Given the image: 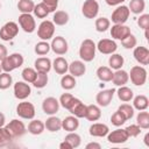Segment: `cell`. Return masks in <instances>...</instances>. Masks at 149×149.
<instances>
[{
    "label": "cell",
    "instance_id": "cell-20",
    "mask_svg": "<svg viewBox=\"0 0 149 149\" xmlns=\"http://www.w3.org/2000/svg\"><path fill=\"white\" fill-rule=\"evenodd\" d=\"M34 69L37 72H44V73H49V71L52 69V62L50 58L48 57H38L35 59L34 62Z\"/></svg>",
    "mask_w": 149,
    "mask_h": 149
},
{
    "label": "cell",
    "instance_id": "cell-56",
    "mask_svg": "<svg viewBox=\"0 0 149 149\" xmlns=\"http://www.w3.org/2000/svg\"><path fill=\"white\" fill-rule=\"evenodd\" d=\"M126 0H105V2L108 5V6H119V5H122Z\"/></svg>",
    "mask_w": 149,
    "mask_h": 149
},
{
    "label": "cell",
    "instance_id": "cell-45",
    "mask_svg": "<svg viewBox=\"0 0 149 149\" xmlns=\"http://www.w3.org/2000/svg\"><path fill=\"white\" fill-rule=\"evenodd\" d=\"M126 121H127V119L125 118V115H123L120 111H118V109H116V111L112 114V116H111V122H112V125L115 126V127L122 126Z\"/></svg>",
    "mask_w": 149,
    "mask_h": 149
},
{
    "label": "cell",
    "instance_id": "cell-42",
    "mask_svg": "<svg viewBox=\"0 0 149 149\" xmlns=\"http://www.w3.org/2000/svg\"><path fill=\"white\" fill-rule=\"evenodd\" d=\"M48 81H49L48 73L37 72V77H36L35 81L33 83V86L36 87V88H43V87H45L48 85Z\"/></svg>",
    "mask_w": 149,
    "mask_h": 149
},
{
    "label": "cell",
    "instance_id": "cell-61",
    "mask_svg": "<svg viewBox=\"0 0 149 149\" xmlns=\"http://www.w3.org/2000/svg\"><path fill=\"white\" fill-rule=\"evenodd\" d=\"M2 72V69H1V64H0V73Z\"/></svg>",
    "mask_w": 149,
    "mask_h": 149
},
{
    "label": "cell",
    "instance_id": "cell-3",
    "mask_svg": "<svg viewBox=\"0 0 149 149\" xmlns=\"http://www.w3.org/2000/svg\"><path fill=\"white\" fill-rule=\"evenodd\" d=\"M55 35V24L50 20H43L37 27V36L41 41H49Z\"/></svg>",
    "mask_w": 149,
    "mask_h": 149
},
{
    "label": "cell",
    "instance_id": "cell-31",
    "mask_svg": "<svg viewBox=\"0 0 149 149\" xmlns=\"http://www.w3.org/2000/svg\"><path fill=\"white\" fill-rule=\"evenodd\" d=\"M70 20L69 13L65 10H55L52 16V22L55 26H65Z\"/></svg>",
    "mask_w": 149,
    "mask_h": 149
},
{
    "label": "cell",
    "instance_id": "cell-51",
    "mask_svg": "<svg viewBox=\"0 0 149 149\" xmlns=\"http://www.w3.org/2000/svg\"><path fill=\"white\" fill-rule=\"evenodd\" d=\"M125 130H126L128 137H136V136H139L141 134V128L136 123H133V125L127 126L125 128Z\"/></svg>",
    "mask_w": 149,
    "mask_h": 149
},
{
    "label": "cell",
    "instance_id": "cell-44",
    "mask_svg": "<svg viewBox=\"0 0 149 149\" xmlns=\"http://www.w3.org/2000/svg\"><path fill=\"white\" fill-rule=\"evenodd\" d=\"M8 58H9V61H10V63H12L14 70H15V69H19L20 66L23 65L24 58H23V56H22L20 52H13V54L8 55Z\"/></svg>",
    "mask_w": 149,
    "mask_h": 149
},
{
    "label": "cell",
    "instance_id": "cell-60",
    "mask_svg": "<svg viewBox=\"0 0 149 149\" xmlns=\"http://www.w3.org/2000/svg\"><path fill=\"white\" fill-rule=\"evenodd\" d=\"M144 36H146V40H149V34H148V29L144 30Z\"/></svg>",
    "mask_w": 149,
    "mask_h": 149
},
{
    "label": "cell",
    "instance_id": "cell-38",
    "mask_svg": "<svg viewBox=\"0 0 149 149\" xmlns=\"http://www.w3.org/2000/svg\"><path fill=\"white\" fill-rule=\"evenodd\" d=\"M64 140L71 144L72 149L78 148V147L81 144V137H80V135L77 134L76 132H69V133L65 135Z\"/></svg>",
    "mask_w": 149,
    "mask_h": 149
},
{
    "label": "cell",
    "instance_id": "cell-14",
    "mask_svg": "<svg viewBox=\"0 0 149 149\" xmlns=\"http://www.w3.org/2000/svg\"><path fill=\"white\" fill-rule=\"evenodd\" d=\"M115 90L114 88H107V90H101L97 93L95 95V102L100 107H107L114 97Z\"/></svg>",
    "mask_w": 149,
    "mask_h": 149
},
{
    "label": "cell",
    "instance_id": "cell-50",
    "mask_svg": "<svg viewBox=\"0 0 149 149\" xmlns=\"http://www.w3.org/2000/svg\"><path fill=\"white\" fill-rule=\"evenodd\" d=\"M137 26L143 30L149 29V14H147V13L140 14V16L137 19Z\"/></svg>",
    "mask_w": 149,
    "mask_h": 149
},
{
    "label": "cell",
    "instance_id": "cell-28",
    "mask_svg": "<svg viewBox=\"0 0 149 149\" xmlns=\"http://www.w3.org/2000/svg\"><path fill=\"white\" fill-rule=\"evenodd\" d=\"M115 92H116L118 98H119L121 101H123V102H129V101H132V99H133V97H134L133 90H132L130 87L126 86V85L119 86V88H118Z\"/></svg>",
    "mask_w": 149,
    "mask_h": 149
},
{
    "label": "cell",
    "instance_id": "cell-53",
    "mask_svg": "<svg viewBox=\"0 0 149 149\" xmlns=\"http://www.w3.org/2000/svg\"><path fill=\"white\" fill-rule=\"evenodd\" d=\"M42 2L48 7V9L50 10V13L55 12L58 7V3H59V0H42Z\"/></svg>",
    "mask_w": 149,
    "mask_h": 149
},
{
    "label": "cell",
    "instance_id": "cell-58",
    "mask_svg": "<svg viewBox=\"0 0 149 149\" xmlns=\"http://www.w3.org/2000/svg\"><path fill=\"white\" fill-rule=\"evenodd\" d=\"M6 125V116L2 112H0V127H3Z\"/></svg>",
    "mask_w": 149,
    "mask_h": 149
},
{
    "label": "cell",
    "instance_id": "cell-2",
    "mask_svg": "<svg viewBox=\"0 0 149 149\" xmlns=\"http://www.w3.org/2000/svg\"><path fill=\"white\" fill-rule=\"evenodd\" d=\"M147 74L148 72L143 65H134L128 73L130 81L135 86H143L147 81Z\"/></svg>",
    "mask_w": 149,
    "mask_h": 149
},
{
    "label": "cell",
    "instance_id": "cell-21",
    "mask_svg": "<svg viewBox=\"0 0 149 149\" xmlns=\"http://www.w3.org/2000/svg\"><path fill=\"white\" fill-rule=\"evenodd\" d=\"M70 74H72L73 77H81L83 74H85L86 72V65L85 62H83L81 59L79 61H73L69 64V70Z\"/></svg>",
    "mask_w": 149,
    "mask_h": 149
},
{
    "label": "cell",
    "instance_id": "cell-24",
    "mask_svg": "<svg viewBox=\"0 0 149 149\" xmlns=\"http://www.w3.org/2000/svg\"><path fill=\"white\" fill-rule=\"evenodd\" d=\"M44 127H45V129H47L48 132H50V133H56V132H58V130L62 129V120H61L58 116H56V115H50V116L45 120Z\"/></svg>",
    "mask_w": 149,
    "mask_h": 149
},
{
    "label": "cell",
    "instance_id": "cell-48",
    "mask_svg": "<svg viewBox=\"0 0 149 149\" xmlns=\"http://www.w3.org/2000/svg\"><path fill=\"white\" fill-rule=\"evenodd\" d=\"M73 98H74V97H73L71 93H63V94L59 97V99H58L59 105H61L63 108L68 109V108L70 107V105H71Z\"/></svg>",
    "mask_w": 149,
    "mask_h": 149
},
{
    "label": "cell",
    "instance_id": "cell-9",
    "mask_svg": "<svg viewBox=\"0 0 149 149\" xmlns=\"http://www.w3.org/2000/svg\"><path fill=\"white\" fill-rule=\"evenodd\" d=\"M13 92H14V97L16 99L26 100L31 93V87L27 81L20 80V81H16L13 85Z\"/></svg>",
    "mask_w": 149,
    "mask_h": 149
},
{
    "label": "cell",
    "instance_id": "cell-11",
    "mask_svg": "<svg viewBox=\"0 0 149 149\" xmlns=\"http://www.w3.org/2000/svg\"><path fill=\"white\" fill-rule=\"evenodd\" d=\"M50 49L52 50V52H55L58 56H63L68 52L69 50V44L68 41L63 37V36H56L51 38V43H50Z\"/></svg>",
    "mask_w": 149,
    "mask_h": 149
},
{
    "label": "cell",
    "instance_id": "cell-54",
    "mask_svg": "<svg viewBox=\"0 0 149 149\" xmlns=\"http://www.w3.org/2000/svg\"><path fill=\"white\" fill-rule=\"evenodd\" d=\"M7 56H8V50H7L6 45L2 44V43H0V62H1L3 58H6Z\"/></svg>",
    "mask_w": 149,
    "mask_h": 149
},
{
    "label": "cell",
    "instance_id": "cell-29",
    "mask_svg": "<svg viewBox=\"0 0 149 149\" xmlns=\"http://www.w3.org/2000/svg\"><path fill=\"white\" fill-rule=\"evenodd\" d=\"M98 79L104 83H108L113 78V70L109 66H99L95 72Z\"/></svg>",
    "mask_w": 149,
    "mask_h": 149
},
{
    "label": "cell",
    "instance_id": "cell-10",
    "mask_svg": "<svg viewBox=\"0 0 149 149\" xmlns=\"http://www.w3.org/2000/svg\"><path fill=\"white\" fill-rule=\"evenodd\" d=\"M99 3L97 0H85L81 6V14L86 19H95L99 14Z\"/></svg>",
    "mask_w": 149,
    "mask_h": 149
},
{
    "label": "cell",
    "instance_id": "cell-37",
    "mask_svg": "<svg viewBox=\"0 0 149 149\" xmlns=\"http://www.w3.org/2000/svg\"><path fill=\"white\" fill-rule=\"evenodd\" d=\"M21 76L24 81H27L28 84H33L37 77V71L34 68H24L21 72Z\"/></svg>",
    "mask_w": 149,
    "mask_h": 149
},
{
    "label": "cell",
    "instance_id": "cell-18",
    "mask_svg": "<svg viewBox=\"0 0 149 149\" xmlns=\"http://www.w3.org/2000/svg\"><path fill=\"white\" fill-rule=\"evenodd\" d=\"M133 56L140 65L149 64V49L147 47H142V45L135 47L133 51Z\"/></svg>",
    "mask_w": 149,
    "mask_h": 149
},
{
    "label": "cell",
    "instance_id": "cell-47",
    "mask_svg": "<svg viewBox=\"0 0 149 149\" xmlns=\"http://www.w3.org/2000/svg\"><path fill=\"white\" fill-rule=\"evenodd\" d=\"M121 44L125 49H134L137 45V40H136L135 35L130 34L129 36H127L125 40L121 41Z\"/></svg>",
    "mask_w": 149,
    "mask_h": 149
},
{
    "label": "cell",
    "instance_id": "cell-33",
    "mask_svg": "<svg viewBox=\"0 0 149 149\" xmlns=\"http://www.w3.org/2000/svg\"><path fill=\"white\" fill-rule=\"evenodd\" d=\"M128 9L133 14H142L146 9V1L144 0H130L128 5Z\"/></svg>",
    "mask_w": 149,
    "mask_h": 149
},
{
    "label": "cell",
    "instance_id": "cell-39",
    "mask_svg": "<svg viewBox=\"0 0 149 149\" xmlns=\"http://www.w3.org/2000/svg\"><path fill=\"white\" fill-rule=\"evenodd\" d=\"M33 13H34V15H35L37 19H45V17L50 14V10L48 9V7H47L43 2H40V3L35 5Z\"/></svg>",
    "mask_w": 149,
    "mask_h": 149
},
{
    "label": "cell",
    "instance_id": "cell-40",
    "mask_svg": "<svg viewBox=\"0 0 149 149\" xmlns=\"http://www.w3.org/2000/svg\"><path fill=\"white\" fill-rule=\"evenodd\" d=\"M50 43L48 41H40L35 44V48H34V51L36 55L38 56H45L49 51H50Z\"/></svg>",
    "mask_w": 149,
    "mask_h": 149
},
{
    "label": "cell",
    "instance_id": "cell-22",
    "mask_svg": "<svg viewBox=\"0 0 149 149\" xmlns=\"http://www.w3.org/2000/svg\"><path fill=\"white\" fill-rule=\"evenodd\" d=\"M115 86H123L126 85L128 81H129V76H128V72L126 70H122V69H119V70H115L113 72V78L111 80Z\"/></svg>",
    "mask_w": 149,
    "mask_h": 149
},
{
    "label": "cell",
    "instance_id": "cell-34",
    "mask_svg": "<svg viewBox=\"0 0 149 149\" xmlns=\"http://www.w3.org/2000/svg\"><path fill=\"white\" fill-rule=\"evenodd\" d=\"M76 84H77L76 77H73L72 74H66L65 73L61 78V86L65 91H70V90L76 87Z\"/></svg>",
    "mask_w": 149,
    "mask_h": 149
},
{
    "label": "cell",
    "instance_id": "cell-36",
    "mask_svg": "<svg viewBox=\"0 0 149 149\" xmlns=\"http://www.w3.org/2000/svg\"><path fill=\"white\" fill-rule=\"evenodd\" d=\"M136 125L141 129H148L149 128V113L147 109L139 111V114L136 115Z\"/></svg>",
    "mask_w": 149,
    "mask_h": 149
},
{
    "label": "cell",
    "instance_id": "cell-32",
    "mask_svg": "<svg viewBox=\"0 0 149 149\" xmlns=\"http://www.w3.org/2000/svg\"><path fill=\"white\" fill-rule=\"evenodd\" d=\"M125 64V58L123 56H121L120 54H111L109 58H108V65L112 70H119V69H122Z\"/></svg>",
    "mask_w": 149,
    "mask_h": 149
},
{
    "label": "cell",
    "instance_id": "cell-16",
    "mask_svg": "<svg viewBox=\"0 0 149 149\" xmlns=\"http://www.w3.org/2000/svg\"><path fill=\"white\" fill-rule=\"evenodd\" d=\"M59 101L55 97H48L42 101V111L47 115H55L59 109Z\"/></svg>",
    "mask_w": 149,
    "mask_h": 149
},
{
    "label": "cell",
    "instance_id": "cell-12",
    "mask_svg": "<svg viewBox=\"0 0 149 149\" xmlns=\"http://www.w3.org/2000/svg\"><path fill=\"white\" fill-rule=\"evenodd\" d=\"M97 50L104 55H111V54H114L118 49V44L112 38H102L100 40L97 44Z\"/></svg>",
    "mask_w": 149,
    "mask_h": 149
},
{
    "label": "cell",
    "instance_id": "cell-59",
    "mask_svg": "<svg viewBox=\"0 0 149 149\" xmlns=\"http://www.w3.org/2000/svg\"><path fill=\"white\" fill-rule=\"evenodd\" d=\"M143 141H144V144H146L147 147H149V133H147V134L144 135Z\"/></svg>",
    "mask_w": 149,
    "mask_h": 149
},
{
    "label": "cell",
    "instance_id": "cell-19",
    "mask_svg": "<svg viewBox=\"0 0 149 149\" xmlns=\"http://www.w3.org/2000/svg\"><path fill=\"white\" fill-rule=\"evenodd\" d=\"M109 132L107 125L101 122H93L88 128V134L93 137H105Z\"/></svg>",
    "mask_w": 149,
    "mask_h": 149
},
{
    "label": "cell",
    "instance_id": "cell-5",
    "mask_svg": "<svg viewBox=\"0 0 149 149\" xmlns=\"http://www.w3.org/2000/svg\"><path fill=\"white\" fill-rule=\"evenodd\" d=\"M5 128L8 130V133L13 137V140L14 139H17V137H21L27 132L26 125L21 120H19V119H13L7 125H5Z\"/></svg>",
    "mask_w": 149,
    "mask_h": 149
},
{
    "label": "cell",
    "instance_id": "cell-13",
    "mask_svg": "<svg viewBox=\"0 0 149 149\" xmlns=\"http://www.w3.org/2000/svg\"><path fill=\"white\" fill-rule=\"evenodd\" d=\"M109 33H111L112 38L113 40H118V41H122V40H125L127 36H129L132 34L130 28L128 26H126L125 23L123 24H115L114 23L112 26Z\"/></svg>",
    "mask_w": 149,
    "mask_h": 149
},
{
    "label": "cell",
    "instance_id": "cell-52",
    "mask_svg": "<svg viewBox=\"0 0 149 149\" xmlns=\"http://www.w3.org/2000/svg\"><path fill=\"white\" fill-rule=\"evenodd\" d=\"M0 64H1V69H2V71L3 72H12V71H14V68H13V65H12V63H10V61H9V58H8V56L6 57V58H3L1 62H0Z\"/></svg>",
    "mask_w": 149,
    "mask_h": 149
},
{
    "label": "cell",
    "instance_id": "cell-7",
    "mask_svg": "<svg viewBox=\"0 0 149 149\" xmlns=\"http://www.w3.org/2000/svg\"><path fill=\"white\" fill-rule=\"evenodd\" d=\"M19 26L24 33L28 34L36 30V21L30 13H21L19 15Z\"/></svg>",
    "mask_w": 149,
    "mask_h": 149
},
{
    "label": "cell",
    "instance_id": "cell-23",
    "mask_svg": "<svg viewBox=\"0 0 149 149\" xmlns=\"http://www.w3.org/2000/svg\"><path fill=\"white\" fill-rule=\"evenodd\" d=\"M52 69L57 74H65L69 70V63L64 57L58 56L52 61Z\"/></svg>",
    "mask_w": 149,
    "mask_h": 149
},
{
    "label": "cell",
    "instance_id": "cell-25",
    "mask_svg": "<svg viewBox=\"0 0 149 149\" xmlns=\"http://www.w3.org/2000/svg\"><path fill=\"white\" fill-rule=\"evenodd\" d=\"M78 127H79V120L77 116H74L72 114L62 120V129L66 130L68 133L69 132H76L78 129Z\"/></svg>",
    "mask_w": 149,
    "mask_h": 149
},
{
    "label": "cell",
    "instance_id": "cell-57",
    "mask_svg": "<svg viewBox=\"0 0 149 149\" xmlns=\"http://www.w3.org/2000/svg\"><path fill=\"white\" fill-rule=\"evenodd\" d=\"M59 149H72L71 144L69 142H66L65 140H63V142L59 143Z\"/></svg>",
    "mask_w": 149,
    "mask_h": 149
},
{
    "label": "cell",
    "instance_id": "cell-26",
    "mask_svg": "<svg viewBox=\"0 0 149 149\" xmlns=\"http://www.w3.org/2000/svg\"><path fill=\"white\" fill-rule=\"evenodd\" d=\"M45 127H44V122L42 120H36V119H31L30 122L28 123L27 127V132L31 135H41L44 132Z\"/></svg>",
    "mask_w": 149,
    "mask_h": 149
},
{
    "label": "cell",
    "instance_id": "cell-1",
    "mask_svg": "<svg viewBox=\"0 0 149 149\" xmlns=\"http://www.w3.org/2000/svg\"><path fill=\"white\" fill-rule=\"evenodd\" d=\"M95 51H97V45L91 38H85L79 47V57L83 62L88 63L92 62L95 58Z\"/></svg>",
    "mask_w": 149,
    "mask_h": 149
},
{
    "label": "cell",
    "instance_id": "cell-55",
    "mask_svg": "<svg viewBox=\"0 0 149 149\" xmlns=\"http://www.w3.org/2000/svg\"><path fill=\"white\" fill-rule=\"evenodd\" d=\"M86 149H101V144L98 142H90L85 146Z\"/></svg>",
    "mask_w": 149,
    "mask_h": 149
},
{
    "label": "cell",
    "instance_id": "cell-43",
    "mask_svg": "<svg viewBox=\"0 0 149 149\" xmlns=\"http://www.w3.org/2000/svg\"><path fill=\"white\" fill-rule=\"evenodd\" d=\"M13 84V77L9 72H1L0 73V90H7Z\"/></svg>",
    "mask_w": 149,
    "mask_h": 149
},
{
    "label": "cell",
    "instance_id": "cell-62",
    "mask_svg": "<svg viewBox=\"0 0 149 149\" xmlns=\"http://www.w3.org/2000/svg\"><path fill=\"white\" fill-rule=\"evenodd\" d=\"M0 9H1V3H0Z\"/></svg>",
    "mask_w": 149,
    "mask_h": 149
},
{
    "label": "cell",
    "instance_id": "cell-49",
    "mask_svg": "<svg viewBox=\"0 0 149 149\" xmlns=\"http://www.w3.org/2000/svg\"><path fill=\"white\" fill-rule=\"evenodd\" d=\"M12 140H13V137L10 136V134L8 133V130L5 128V126L3 127H0V147L9 143Z\"/></svg>",
    "mask_w": 149,
    "mask_h": 149
},
{
    "label": "cell",
    "instance_id": "cell-17",
    "mask_svg": "<svg viewBox=\"0 0 149 149\" xmlns=\"http://www.w3.org/2000/svg\"><path fill=\"white\" fill-rule=\"evenodd\" d=\"M86 106L87 105H85L80 99H78V98H73V100H72V102H71V105H70V107L68 108V111L72 114V115H74V116H77L78 119H80V118H85V114H86Z\"/></svg>",
    "mask_w": 149,
    "mask_h": 149
},
{
    "label": "cell",
    "instance_id": "cell-27",
    "mask_svg": "<svg viewBox=\"0 0 149 149\" xmlns=\"http://www.w3.org/2000/svg\"><path fill=\"white\" fill-rule=\"evenodd\" d=\"M101 118V108L98 105H87L86 106V114H85V119H87L88 121H98Z\"/></svg>",
    "mask_w": 149,
    "mask_h": 149
},
{
    "label": "cell",
    "instance_id": "cell-15",
    "mask_svg": "<svg viewBox=\"0 0 149 149\" xmlns=\"http://www.w3.org/2000/svg\"><path fill=\"white\" fill-rule=\"evenodd\" d=\"M107 137V141L109 143H113V144H121V143H125L127 142V140L129 139L125 128H118V129H114L112 132H108V134L106 135Z\"/></svg>",
    "mask_w": 149,
    "mask_h": 149
},
{
    "label": "cell",
    "instance_id": "cell-41",
    "mask_svg": "<svg viewBox=\"0 0 149 149\" xmlns=\"http://www.w3.org/2000/svg\"><path fill=\"white\" fill-rule=\"evenodd\" d=\"M35 7V3L33 0H19L17 2V9L20 13H33Z\"/></svg>",
    "mask_w": 149,
    "mask_h": 149
},
{
    "label": "cell",
    "instance_id": "cell-4",
    "mask_svg": "<svg viewBox=\"0 0 149 149\" xmlns=\"http://www.w3.org/2000/svg\"><path fill=\"white\" fill-rule=\"evenodd\" d=\"M16 114H17L21 119L31 120V119L35 118L36 109H35V106H34L31 102L26 101V100H22V101L19 102L17 106H16Z\"/></svg>",
    "mask_w": 149,
    "mask_h": 149
},
{
    "label": "cell",
    "instance_id": "cell-46",
    "mask_svg": "<svg viewBox=\"0 0 149 149\" xmlns=\"http://www.w3.org/2000/svg\"><path fill=\"white\" fill-rule=\"evenodd\" d=\"M118 111H120L123 115H125V118L127 119V120H130L133 116H134V107L132 106V105H129V104H127V102H125V104H122V105H120L119 107H118Z\"/></svg>",
    "mask_w": 149,
    "mask_h": 149
},
{
    "label": "cell",
    "instance_id": "cell-6",
    "mask_svg": "<svg viewBox=\"0 0 149 149\" xmlns=\"http://www.w3.org/2000/svg\"><path fill=\"white\" fill-rule=\"evenodd\" d=\"M19 34V24L14 21H8L6 22L1 28H0V38L2 41H12L16 35Z\"/></svg>",
    "mask_w": 149,
    "mask_h": 149
},
{
    "label": "cell",
    "instance_id": "cell-35",
    "mask_svg": "<svg viewBox=\"0 0 149 149\" xmlns=\"http://www.w3.org/2000/svg\"><path fill=\"white\" fill-rule=\"evenodd\" d=\"M94 27H95V30L99 31V33H105L106 30H108L111 28V20L105 17V16H100V17H97L95 21H94Z\"/></svg>",
    "mask_w": 149,
    "mask_h": 149
},
{
    "label": "cell",
    "instance_id": "cell-30",
    "mask_svg": "<svg viewBox=\"0 0 149 149\" xmlns=\"http://www.w3.org/2000/svg\"><path fill=\"white\" fill-rule=\"evenodd\" d=\"M133 107L137 111H144L149 107V99L144 94H139L136 97H133Z\"/></svg>",
    "mask_w": 149,
    "mask_h": 149
},
{
    "label": "cell",
    "instance_id": "cell-8",
    "mask_svg": "<svg viewBox=\"0 0 149 149\" xmlns=\"http://www.w3.org/2000/svg\"><path fill=\"white\" fill-rule=\"evenodd\" d=\"M130 12L128 9V6L126 5H119L112 13V22L115 24H123L127 22V20L129 19Z\"/></svg>",
    "mask_w": 149,
    "mask_h": 149
}]
</instances>
